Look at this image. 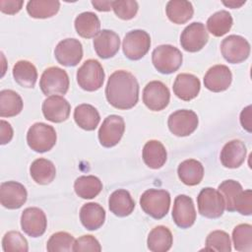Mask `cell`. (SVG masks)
I'll return each instance as SVG.
<instances>
[{"instance_id": "cell-1", "label": "cell", "mask_w": 252, "mask_h": 252, "mask_svg": "<svg viewBox=\"0 0 252 252\" xmlns=\"http://www.w3.org/2000/svg\"><path fill=\"white\" fill-rule=\"evenodd\" d=\"M105 96L109 104L117 109L126 110L134 107L139 100L137 79L125 70L113 72L105 87Z\"/></svg>"}, {"instance_id": "cell-2", "label": "cell", "mask_w": 252, "mask_h": 252, "mask_svg": "<svg viewBox=\"0 0 252 252\" xmlns=\"http://www.w3.org/2000/svg\"><path fill=\"white\" fill-rule=\"evenodd\" d=\"M140 205L147 215L156 220H160L168 213L170 195L163 189H148L142 194Z\"/></svg>"}, {"instance_id": "cell-3", "label": "cell", "mask_w": 252, "mask_h": 252, "mask_svg": "<svg viewBox=\"0 0 252 252\" xmlns=\"http://www.w3.org/2000/svg\"><path fill=\"white\" fill-rule=\"evenodd\" d=\"M57 135L55 129L45 123L36 122L32 124L27 133L29 147L36 153L50 151L56 144Z\"/></svg>"}, {"instance_id": "cell-4", "label": "cell", "mask_w": 252, "mask_h": 252, "mask_svg": "<svg viewBox=\"0 0 252 252\" xmlns=\"http://www.w3.org/2000/svg\"><path fill=\"white\" fill-rule=\"evenodd\" d=\"M181 51L170 44H162L156 47L152 53L154 67L161 74H171L177 71L182 64Z\"/></svg>"}, {"instance_id": "cell-5", "label": "cell", "mask_w": 252, "mask_h": 252, "mask_svg": "<svg viewBox=\"0 0 252 252\" xmlns=\"http://www.w3.org/2000/svg\"><path fill=\"white\" fill-rule=\"evenodd\" d=\"M104 77L103 68L95 59L86 60L77 71L78 85L87 92L99 90L103 85Z\"/></svg>"}, {"instance_id": "cell-6", "label": "cell", "mask_w": 252, "mask_h": 252, "mask_svg": "<svg viewBox=\"0 0 252 252\" xmlns=\"http://www.w3.org/2000/svg\"><path fill=\"white\" fill-rule=\"evenodd\" d=\"M69 76L59 67L53 66L45 69L39 80V87L45 95L65 94L69 90Z\"/></svg>"}, {"instance_id": "cell-7", "label": "cell", "mask_w": 252, "mask_h": 252, "mask_svg": "<svg viewBox=\"0 0 252 252\" xmlns=\"http://www.w3.org/2000/svg\"><path fill=\"white\" fill-rule=\"evenodd\" d=\"M199 213L208 219L220 218L225 209L224 200L219 190L211 187L202 189L197 197Z\"/></svg>"}, {"instance_id": "cell-8", "label": "cell", "mask_w": 252, "mask_h": 252, "mask_svg": "<svg viewBox=\"0 0 252 252\" xmlns=\"http://www.w3.org/2000/svg\"><path fill=\"white\" fill-rule=\"evenodd\" d=\"M151 47L150 34L143 30H133L126 33L122 42L124 55L130 60L144 57Z\"/></svg>"}, {"instance_id": "cell-9", "label": "cell", "mask_w": 252, "mask_h": 252, "mask_svg": "<svg viewBox=\"0 0 252 252\" xmlns=\"http://www.w3.org/2000/svg\"><path fill=\"white\" fill-rule=\"evenodd\" d=\"M220 51L228 63L237 64L245 61L249 57L250 44L243 36L231 34L222 39Z\"/></svg>"}, {"instance_id": "cell-10", "label": "cell", "mask_w": 252, "mask_h": 252, "mask_svg": "<svg viewBox=\"0 0 252 252\" xmlns=\"http://www.w3.org/2000/svg\"><path fill=\"white\" fill-rule=\"evenodd\" d=\"M199 119L193 110L179 109L172 112L167 120L169 131L177 137H185L192 134L198 127Z\"/></svg>"}, {"instance_id": "cell-11", "label": "cell", "mask_w": 252, "mask_h": 252, "mask_svg": "<svg viewBox=\"0 0 252 252\" xmlns=\"http://www.w3.org/2000/svg\"><path fill=\"white\" fill-rule=\"evenodd\" d=\"M125 131L124 119L119 115L107 116L98 130V140L102 147L111 148L116 146Z\"/></svg>"}, {"instance_id": "cell-12", "label": "cell", "mask_w": 252, "mask_h": 252, "mask_svg": "<svg viewBox=\"0 0 252 252\" xmlns=\"http://www.w3.org/2000/svg\"><path fill=\"white\" fill-rule=\"evenodd\" d=\"M170 99L168 88L160 81H152L146 85L143 91V102L153 111L164 109Z\"/></svg>"}, {"instance_id": "cell-13", "label": "cell", "mask_w": 252, "mask_h": 252, "mask_svg": "<svg viewBox=\"0 0 252 252\" xmlns=\"http://www.w3.org/2000/svg\"><path fill=\"white\" fill-rule=\"evenodd\" d=\"M209 34L204 24L194 22L189 24L181 32L180 44L188 52H197L207 44Z\"/></svg>"}, {"instance_id": "cell-14", "label": "cell", "mask_w": 252, "mask_h": 252, "mask_svg": "<svg viewBox=\"0 0 252 252\" xmlns=\"http://www.w3.org/2000/svg\"><path fill=\"white\" fill-rule=\"evenodd\" d=\"M47 226V220L44 212L36 207H30L23 211L21 216V227L31 237L41 236Z\"/></svg>"}, {"instance_id": "cell-15", "label": "cell", "mask_w": 252, "mask_h": 252, "mask_svg": "<svg viewBox=\"0 0 252 252\" xmlns=\"http://www.w3.org/2000/svg\"><path fill=\"white\" fill-rule=\"evenodd\" d=\"M54 56L59 64L74 67L78 65L83 58L82 43L76 38H65L56 45Z\"/></svg>"}, {"instance_id": "cell-16", "label": "cell", "mask_w": 252, "mask_h": 252, "mask_svg": "<svg viewBox=\"0 0 252 252\" xmlns=\"http://www.w3.org/2000/svg\"><path fill=\"white\" fill-rule=\"evenodd\" d=\"M28 193L25 186L17 181H7L0 185L1 205L9 210L21 208L27 201Z\"/></svg>"}, {"instance_id": "cell-17", "label": "cell", "mask_w": 252, "mask_h": 252, "mask_svg": "<svg viewBox=\"0 0 252 252\" xmlns=\"http://www.w3.org/2000/svg\"><path fill=\"white\" fill-rule=\"evenodd\" d=\"M172 219L180 228L192 226L196 220V211L193 200L187 195H178L174 199L172 209Z\"/></svg>"}, {"instance_id": "cell-18", "label": "cell", "mask_w": 252, "mask_h": 252, "mask_svg": "<svg viewBox=\"0 0 252 252\" xmlns=\"http://www.w3.org/2000/svg\"><path fill=\"white\" fill-rule=\"evenodd\" d=\"M41 109L45 119L53 123H61L69 118L71 105L62 95H50L42 102Z\"/></svg>"}, {"instance_id": "cell-19", "label": "cell", "mask_w": 252, "mask_h": 252, "mask_svg": "<svg viewBox=\"0 0 252 252\" xmlns=\"http://www.w3.org/2000/svg\"><path fill=\"white\" fill-rule=\"evenodd\" d=\"M232 81V74L225 65L219 64L211 67L204 76L205 87L214 93H220L227 90Z\"/></svg>"}, {"instance_id": "cell-20", "label": "cell", "mask_w": 252, "mask_h": 252, "mask_svg": "<svg viewBox=\"0 0 252 252\" xmlns=\"http://www.w3.org/2000/svg\"><path fill=\"white\" fill-rule=\"evenodd\" d=\"M119 35L110 30L100 31L94 39V48L98 57L108 59L113 57L119 50Z\"/></svg>"}, {"instance_id": "cell-21", "label": "cell", "mask_w": 252, "mask_h": 252, "mask_svg": "<svg viewBox=\"0 0 252 252\" xmlns=\"http://www.w3.org/2000/svg\"><path fill=\"white\" fill-rule=\"evenodd\" d=\"M172 88L174 94L178 98L189 101L198 95L201 89V83L196 76L181 73L176 76Z\"/></svg>"}, {"instance_id": "cell-22", "label": "cell", "mask_w": 252, "mask_h": 252, "mask_svg": "<svg viewBox=\"0 0 252 252\" xmlns=\"http://www.w3.org/2000/svg\"><path fill=\"white\" fill-rule=\"evenodd\" d=\"M246 153V147L242 141H229L220 152V162L226 168H237L244 162Z\"/></svg>"}, {"instance_id": "cell-23", "label": "cell", "mask_w": 252, "mask_h": 252, "mask_svg": "<svg viewBox=\"0 0 252 252\" xmlns=\"http://www.w3.org/2000/svg\"><path fill=\"white\" fill-rule=\"evenodd\" d=\"M80 220L89 230L98 229L104 223L105 211L97 203H87L80 210Z\"/></svg>"}, {"instance_id": "cell-24", "label": "cell", "mask_w": 252, "mask_h": 252, "mask_svg": "<svg viewBox=\"0 0 252 252\" xmlns=\"http://www.w3.org/2000/svg\"><path fill=\"white\" fill-rule=\"evenodd\" d=\"M108 207L112 214L124 218L132 214L135 209V202L127 190L118 189L109 196Z\"/></svg>"}, {"instance_id": "cell-25", "label": "cell", "mask_w": 252, "mask_h": 252, "mask_svg": "<svg viewBox=\"0 0 252 252\" xmlns=\"http://www.w3.org/2000/svg\"><path fill=\"white\" fill-rule=\"evenodd\" d=\"M143 160L152 169L160 168L166 161L167 154L164 146L157 140L147 142L143 148Z\"/></svg>"}, {"instance_id": "cell-26", "label": "cell", "mask_w": 252, "mask_h": 252, "mask_svg": "<svg viewBox=\"0 0 252 252\" xmlns=\"http://www.w3.org/2000/svg\"><path fill=\"white\" fill-rule=\"evenodd\" d=\"M179 179L188 186H195L199 184L204 176L203 164L194 158L183 160L177 168Z\"/></svg>"}, {"instance_id": "cell-27", "label": "cell", "mask_w": 252, "mask_h": 252, "mask_svg": "<svg viewBox=\"0 0 252 252\" xmlns=\"http://www.w3.org/2000/svg\"><path fill=\"white\" fill-rule=\"evenodd\" d=\"M172 242V233L164 225H158L153 228L147 239L148 248L152 252H166L171 248Z\"/></svg>"}, {"instance_id": "cell-28", "label": "cell", "mask_w": 252, "mask_h": 252, "mask_svg": "<svg viewBox=\"0 0 252 252\" xmlns=\"http://www.w3.org/2000/svg\"><path fill=\"white\" fill-rule=\"evenodd\" d=\"M74 120L76 124L87 131L94 130L100 121V115L97 109L92 104H79L74 110Z\"/></svg>"}, {"instance_id": "cell-29", "label": "cell", "mask_w": 252, "mask_h": 252, "mask_svg": "<svg viewBox=\"0 0 252 252\" xmlns=\"http://www.w3.org/2000/svg\"><path fill=\"white\" fill-rule=\"evenodd\" d=\"M30 173L35 183L46 185L51 183L55 178L56 169L51 160L39 158L32 162L30 166Z\"/></svg>"}, {"instance_id": "cell-30", "label": "cell", "mask_w": 252, "mask_h": 252, "mask_svg": "<svg viewBox=\"0 0 252 252\" xmlns=\"http://www.w3.org/2000/svg\"><path fill=\"white\" fill-rule=\"evenodd\" d=\"M75 30L77 33L84 38L94 37L100 31V22L98 17L93 12H83L75 19Z\"/></svg>"}, {"instance_id": "cell-31", "label": "cell", "mask_w": 252, "mask_h": 252, "mask_svg": "<svg viewBox=\"0 0 252 252\" xmlns=\"http://www.w3.org/2000/svg\"><path fill=\"white\" fill-rule=\"evenodd\" d=\"M166 16L170 22L177 25L187 23L194 14L192 3L184 0L168 1L165 8Z\"/></svg>"}, {"instance_id": "cell-32", "label": "cell", "mask_w": 252, "mask_h": 252, "mask_svg": "<svg viewBox=\"0 0 252 252\" xmlns=\"http://www.w3.org/2000/svg\"><path fill=\"white\" fill-rule=\"evenodd\" d=\"M13 77L21 87L32 89L37 80V71L32 62L20 60L13 67Z\"/></svg>"}, {"instance_id": "cell-33", "label": "cell", "mask_w": 252, "mask_h": 252, "mask_svg": "<svg viewBox=\"0 0 252 252\" xmlns=\"http://www.w3.org/2000/svg\"><path fill=\"white\" fill-rule=\"evenodd\" d=\"M23 99L13 90H2L0 92V116L13 117L23 110Z\"/></svg>"}, {"instance_id": "cell-34", "label": "cell", "mask_w": 252, "mask_h": 252, "mask_svg": "<svg viewBox=\"0 0 252 252\" xmlns=\"http://www.w3.org/2000/svg\"><path fill=\"white\" fill-rule=\"evenodd\" d=\"M74 189L82 199H93L102 190V183L96 176L83 175L75 180Z\"/></svg>"}, {"instance_id": "cell-35", "label": "cell", "mask_w": 252, "mask_h": 252, "mask_svg": "<svg viewBox=\"0 0 252 252\" xmlns=\"http://www.w3.org/2000/svg\"><path fill=\"white\" fill-rule=\"evenodd\" d=\"M60 2L55 0H32L27 4L28 14L34 19H47L56 15Z\"/></svg>"}, {"instance_id": "cell-36", "label": "cell", "mask_w": 252, "mask_h": 252, "mask_svg": "<svg viewBox=\"0 0 252 252\" xmlns=\"http://www.w3.org/2000/svg\"><path fill=\"white\" fill-rule=\"evenodd\" d=\"M233 24L231 15L225 11L220 10L214 13L207 21L208 31L215 36H222L227 33Z\"/></svg>"}, {"instance_id": "cell-37", "label": "cell", "mask_w": 252, "mask_h": 252, "mask_svg": "<svg viewBox=\"0 0 252 252\" xmlns=\"http://www.w3.org/2000/svg\"><path fill=\"white\" fill-rule=\"evenodd\" d=\"M232 241L235 250L240 252L252 251V225L240 223L233 228Z\"/></svg>"}, {"instance_id": "cell-38", "label": "cell", "mask_w": 252, "mask_h": 252, "mask_svg": "<svg viewBox=\"0 0 252 252\" xmlns=\"http://www.w3.org/2000/svg\"><path fill=\"white\" fill-rule=\"evenodd\" d=\"M242 190L243 189L241 184L232 179L224 180L219 185V192L221 194L224 200L225 209L228 212H235L234 204L238 195L241 193Z\"/></svg>"}, {"instance_id": "cell-39", "label": "cell", "mask_w": 252, "mask_h": 252, "mask_svg": "<svg viewBox=\"0 0 252 252\" xmlns=\"http://www.w3.org/2000/svg\"><path fill=\"white\" fill-rule=\"evenodd\" d=\"M204 250L207 251H219V252H230L231 243L228 233L223 230H214L206 238Z\"/></svg>"}, {"instance_id": "cell-40", "label": "cell", "mask_w": 252, "mask_h": 252, "mask_svg": "<svg viewBox=\"0 0 252 252\" xmlns=\"http://www.w3.org/2000/svg\"><path fill=\"white\" fill-rule=\"evenodd\" d=\"M75 238L66 231H58L53 233L46 243L48 252H70L73 251Z\"/></svg>"}, {"instance_id": "cell-41", "label": "cell", "mask_w": 252, "mask_h": 252, "mask_svg": "<svg viewBox=\"0 0 252 252\" xmlns=\"http://www.w3.org/2000/svg\"><path fill=\"white\" fill-rule=\"evenodd\" d=\"M2 248L4 252H27L29 245L23 234L17 230L5 233L2 238Z\"/></svg>"}, {"instance_id": "cell-42", "label": "cell", "mask_w": 252, "mask_h": 252, "mask_svg": "<svg viewBox=\"0 0 252 252\" xmlns=\"http://www.w3.org/2000/svg\"><path fill=\"white\" fill-rule=\"evenodd\" d=\"M138 3L134 0H117L112 2V10L122 20L133 19L138 12Z\"/></svg>"}, {"instance_id": "cell-43", "label": "cell", "mask_w": 252, "mask_h": 252, "mask_svg": "<svg viewBox=\"0 0 252 252\" xmlns=\"http://www.w3.org/2000/svg\"><path fill=\"white\" fill-rule=\"evenodd\" d=\"M74 252H82V251H93L99 252L101 251V246L98 240L93 235H83L75 240L73 245Z\"/></svg>"}, {"instance_id": "cell-44", "label": "cell", "mask_w": 252, "mask_h": 252, "mask_svg": "<svg viewBox=\"0 0 252 252\" xmlns=\"http://www.w3.org/2000/svg\"><path fill=\"white\" fill-rule=\"evenodd\" d=\"M234 211L244 216L252 214V191L250 189L242 190L238 195L234 204Z\"/></svg>"}, {"instance_id": "cell-45", "label": "cell", "mask_w": 252, "mask_h": 252, "mask_svg": "<svg viewBox=\"0 0 252 252\" xmlns=\"http://www.w3.org/2000/svg\"><path fill=\"white\" fill-rule=\"evenodd\" d=\"M23 0H0V10L4 14L15 15L21 11Z\"/></svg>"}, {"instance_id": "cell-46", "label": "cell", "mask_w": 252, "mask_h": 252, "mask_svg": "<svg viewBox=\"0 0 252 252\" xmlns=\"http://www.w3.org/2000/svg\"><path fill=\"white\" fill-rule=\"evenodd\" d=\"M13 128L11 124L3 119L0 120V144L5 145L13 138Z\"/></svg>"}, {"instance_id": "cell-47", "label": "cell", "mask_w": 252, "mask_h": 252, "mask_svg": "<svg viewBox=\"0 0 252 252\" xmlns=\"http://www.w3.org/2000/svg\"><path fill=\"white\" fill-rule=\"evenodd\" d=\"M240 123L243 129L251 133L252 131V119H251V105L246 106L240 113Z\"/></svg>"}, {"instance_id": "cell-48", "label": "cell", "mask_w": 252, "mask_h": 252, "mask_svg": "<svg viewBox=\"0 0 252 252\" xmlns=\"http://www.w3.org/2000/svg\"><path fill=\"white\" fill-rule=\"evenodd\" d=\"M113 1H92V5L100 12H107L112 9Z\"/></svg>"}, {"instance_id": "cell-49", "label": "cell", "mask_w": 252, "mask_h": 252, "mask_svg": "<svg viewBox=\"0 0 252 252\" xmlns=\"http://www.w3.org/2000/svg\"><path fill=\"white\" fill-rule=\"evenodd\" d=\"M222 3H223V5H225V6H227V7H230V8H232V9H235V8H239V7H241L243 4H245V1L237 2V1L231 0V1H228V2L223 1Z\"/></svg>"}]
</instances>
